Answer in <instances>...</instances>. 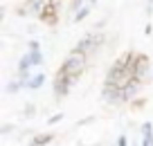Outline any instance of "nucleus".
<instances>
[{
	"label": "nucleus",
	"instance_id": "4468645a",
	"mask_svg": "<svg viewBox=\"0 0 153 146\" xmlns=\"http://www.w3.org/2000/svg\"><path fill=\"white\" fill-rule=\"evenodd\" d=\"M36 113H38L36 104L27 101V104H25V108H23V117H25V119H34V117H36Z\"/></svg>",
	"mask_w": 153,
	"mask_h": 146
},
{
	"label": "nucleus",
	"instance_id": "0eeeda50",
	"mask_svg": "<svg viewBox=\"0 0 153 146\" xmlns=\"http://www.w3.org/2000/svg\"><path fill=\"white\" fill-rule=\"evenodd\" d=\"M142 85H144V81L142 79H131V83L126 85V88H122V106L124 104H131L133 99H137L140 97V92H142Z\"/></svg>",
	"mask_w": 153,
	"mask_h": 146
},
{
	"label": "nucleus",
	"instance_id": "f3484780",
	"mask_svg": "<svg viewBox=\"0 0 153 146\" xmlns=\"http://www.w3.org/2000/svg\"><path fill=\"white\" fill-rule=\"evenodd\" d=\"M63 119H65V115H63V113H54V115H50V117H48V126H54V124L63 122Z\"/></svg>",
	"mask_w": 153,
	"mask_h": 146
},
{
	"label": "nucleus",
	"instance_id": "393cba45",
	"mask_svg": "<svg viewBox=\"0 0 153 146\" xmlns=\"http://www.w3.org/2000/svg\"><path fill=\"white\" fill-rule=\"evenodd\" d=\"M97 2H99V0H88V5H92V7H95Z\"/></svg>",
	"mask_w": 153,
	"mask_h": 146
},
{
	"label": "nucleus",
	"instance_id": "f257e3e1",
	"mask_svg": "<svg viewBox=\"0 0 153 146\" xmlns=\"http://www.w3.org/2000/svg\"><path fill=\"white\" fill-rule=\"evenodd\" d=\"M108 43V32H97V29H92V32H86L79 41H76V45L72 47V52H79V54H86V56H97V54L104 50V45Z\"/></svg>",
	"mask_w": 153,
	"mask_h": 146
},
{
	"label": "nucleus",
	"instance_id": "9b49d317",
	"mask_svg": "<svg viewBox=\"0 0 153 146\" xmlns=\"http://www.w3.org/2000/svg\"><path fill=\"white\" fill-rule=\"evenodd\" d=\"M90 14H92V5H86V7H81V9L76 11L74 16H72L70 23H72V25H79V23H83V20H86Z\"/></svg>",
	"mask_w": 153,
	"mask_h": 146
},
{
	"label": "nucleus",
	"instance_id": "a878e982",
	"mask_svg": "<svg viewBox=\"0 0 153 146\" xmlns=\"http://www.w3.org/2000/svg\"><path fill=\"white\" fill-rule=\"evenodd\" d=\"M144 2H149V5H153V0H144Z\"/></svg>",
	"mask_w": 153,
	"mask_h": 146
},
{
	"label": "nucleus",
	"instance_id": "dca6fc26",
	"mask_svg": "<svg viewBox=\"0 0 153 146\" xmlns=\"http://www.w3.org/2000/svg\"><path fill=\"white\" fill-rule=\"evenodd\" d=\"M142 137L149 142H153V124L151 122H144L142 124Z\"/></svg>",
	"mask_w": 153,
	"mask_h": 146
},
{
	"label": "nucleus",
	"instance_id": "423d86ee",
	"mask_svg": "<svg viewBox=\"0 0 153 146\" xmlns=\"http://www.w3.org/2000/svg\"><path fill=\"white\" fill-rule=\"evenodd\" d=\"M133 70H135V76H137V79H142L144 83H149V81H151V59H149L146 54H137Z\"/></svg>",
	"mask_w": 153,
	"mask_h": 146
},
{
	"label": "nucleus",
	"instance_id": "2eb2a0df",
	"mask_svg": "<svg viewBox=\"0 0 153 146\" xmlns=\"http://www.w3.org/2000/svg\"><path fill=\"white\" fill-rule=\"evenodd\" d=\"M86 5H88V0H72V2H70V9H68V16L72 18L76 11L81 9V7H86Z\"/></svg>",
	"mask_w": 153,
	"mask_h": 146
},
{
	"label": "nucleus",
	"instance_id": "7ed1b4c3",
	"mask_svg": "<svg viewBox=\"0 0 153 146\" xmlns=\"http://www.w3.org/2000/svg\"><path fill=\"white\" fill-rule=\"evenodd\" d=\"M76 85V79L70 74H61V72H56L54 74V83H52V94H54V99L61 101L65 99L68 94L72 92V88Z\"/></svg>",
	"mask_w": 153,
	"mask_h": 146
},
{
	"label": "nucleus",
	"instance_id": "f03ea898",
	"mask_svg": "<svg viewBox=\"0 0 153 146\" xmlns=\"http://www.w3.org/2000/svg\"><path fill=\"white\" fill-rule=\"evenodd\" d=\"M88 59H90V56L79 54V52H72V50H70V54L61 61V65H59L56 72H61V74H70V76H74V79L79 81L83 74H86V70H88Z\"/></svg>",
	"mask_w": 153,
	"mask_h": 146
},
{
	"label": "nucleus",
	"instance_id": "1a4fd4ad",
	"mask_svg": "<svg viewBox=\"0 0 153 146\" xmlns=\"http://www.w3.org/2000/svg\"><path fill=\"white\" fill-rule=\"evenodd\" d=\"M45 81H48L45 72H41V70H38V72H34V74H32V79L27 81V90H29V92H36V90H41V88L45 85Z\"/></svg>",
	"mask_w": 153,
	"mask_h": 146
},
{
	"label": "nucleus",
	"instance_id": "6e6552de",
	"mask_svg": "<svg viewBox=\"0 0 153 146\" xmlns=\"http://www.w3.org/2000/svg\"><path fill=\"white\" fill-rule=\"evenodd\" d=\"M23 2H25V7H27V11H29V18H38L41 11L48 5H52L54 0H23Z\"/></svg>",
	"mask_w": 153,
	"mask_h": 146
},
{
	"label": "nucleus",
	"instance_id": "5701e85b",
	"mask_svg": "<svg viewBox=\"0 0 153 146\" xmlns=\"http://www.w3.org/2000/svg\"><path fill=\"white\" fill-rule=\"evenodd\" d=\"M151 16H153V5L146 2V7H144V18H151Z\"/></svg>",
	"mask_w": 153,
	"mask_h": 146
},
{
	"label": "nucleus",
	"instance_id": "9d476101",
	"mask_svg": "<svg viewBox=\"0 0 153 146\" xmlns=\"http://www.w3.org/2000/svg\"><path fill=\"white\" fill-rule=\"evenodd\" d=\"M23 88H27V81H23V79H18V76H14V79L7 83L5 92H7V94H18Z\"/></svg>",
	"mask_w": 153,
	"mask_h": 146
},
{
	"label": "nucleus",
	"instance_id": "b1692460",
	"mask_svg": "<svg viewBox=\"0 0 153 146\" xmlns=\"http://www.w3.org/2000/svg\"><path fill=\"white\" fill-rule=\"evenodd\" d=\"M151 34H153V25L146 23V25H144V36H151Z\"/></svg>",
	"mask_w": 153,
	"mask_h": 146
},
{
	"label": "nucleus",
	"instance_id": "4be33fe9",
	"mask_svg": "<svg viewBox=\"0 0 153 146\" xmlns=\"http://www.w3.org/2000/svg\"><path fill=\"white\" fill-rule=\"evenodd\" d=\"M117 146H128V137H126L124 133H122V135L117 137Z\"/></svg>",
	"mask_w": 153,
	"mask_h": 146
},
{
	"label": "nucleus",
	"instance_id": "a211bd4d",
	"mask_svg": "<svg viewBox=\"0 0 153 146\" xmlns=\"http://www.w3.org/2000/svg\"><path fill=\"white\" fill-rule=\"evenodd\" d=\"M92 122H97V117L95 115H90V117H83V119H79V122L74 124L76 128H83V126H88V124H92Z\"/></svg>",
	"mask_w": 153,
	"mask_h": 146
},
{
	"label": "nucleus",
	"instance_id": "ddd939ff",
	"mask_svg": "<svg viewBox=\"0 0 153 146\" xmlns=\"http://www.w3.org/2000/svg\"><path fill=\"white\" fill-rule=\"evenodd\" d=\"M34 142L38 146H48L50 142H54V135L52 133H41V135H34Z\"/></svg>",
	"mask_w": 153,
	"mask_h": 146
},
{
	"label": "nucleus",
	"instance_id": "20e7f679",
	"mask_svg": "<svg viewBox=\"0 0 153 146\" xmlns=\"http://www.w3.org/2000/svg\"><path fill=\"white\" fill-rule=\"evenodd\" d=\"M99 99L104 101V104H108V106H122V88L104 81L101 92H99Z\"/></svg>",
	"mask_w": 153,
	"mask_h": 146
},
{
	"label": "nucleus",
	"instance_id": "39448f33",
	"mask_svg": "<svg viewBox=\"0 0 153 146\" xmlns=\"http://www.w3.org/2000/svg\"><path fill=\"white\" fill-rule=\"evenodd\" d=\"M59 14H61V7H59V2L54 0L52 5H48L43 11H41V16H38L36 20H38V23H43V25H48V27H56L59 20H61Z\"/></svg>",
	"mask_w": 153,
	"mask_h": 146
},
{
	"label": "nucleus",
	"instance_id": "412c9836",
	"mask_svg": "<svg viewBox=\"0 0 153 146\" xmlns=\"http://www.w3.org/2000/svg\"><path fill=\"white\" fill-rule=\"evenodd\" d=\"M144 106H146V99H140V97L131 101V108H133V110H142Z\"/></svg>",
	"mask_w": 153,
	"mask_h": 146
},
{
	"label": "nucleus",
	"instance_id": "f8f14e48",
	"mask_svg": "<svg viewBox=\"0 0 153 146\" xmlns=\"http://www.w3.org/2000/svg\"><path fill=\"white\" fill-rule=\"evenodd\" d=\"M27 52H29V59H32V65H34V70L43 67L45 56H43V52H41V50H38V52H32V50H27Z\"/></svg>",
	"mask_w": 153,
	"mask_h": 146
},
{
	"label": "nucleus",
	"instance_id": "aec40b11",
	"mask_svg": "<svg viewBox=\"0 0 153 146\" xmlns=\"http://www.w3.org/2000/svg\"><path fill=\"white\" fill-rule=\"evenodd\" d=\"M27 50L38 52V50H41V41H38V38H29V41H27Z\"/></svg>",
	"mask_w": 153,
	"mask_h": 146
},
{
	"label": "nucleus",
	"instance_id": "6ab92c4d",
	"mask_svg": "<svg viewBox=\"0 0 153 146\" xmlns=\"http://www.w3.org/2000/svg\"><path fill=\"white\" fill-rule=\"evenodd\" d=\"M16 128H18L16 124H5V126H0V135H11Z\"/></svg>",
	"mask_w": 153,
	"mask_h": 146
}]
</instances>
